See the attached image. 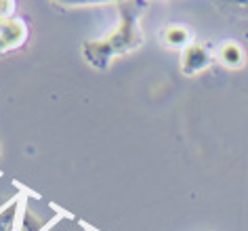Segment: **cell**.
<instances>
[{
    "mask_svg": "<svg viewBox=\"0 0 248 231\" xmlns=\"http://www.w3.org/2000/svg\"><path fill=\"white\" fill-rule=\"evenodd\" d=\"M118 11H120V23L108 36L99 40H89L82 45V57L95 70H105L114 57L135 51L143 42V34H141L139 26L141 4L122 2Z\"/></svg>",
    "mask_w": 248,
    "mask_h": 231,
    "instance_id": "obj_1",
    "label": "cell"
},
{
    "mask_svg": "<svg viewBox=\"0 0 248 231\" xmlns=\"http://www.w3.org/2000/svg\"><path fill=\"white\" fill-rule=\"evenodd\" d=\"M210 53L206 51V46L202 45H189L183 48L181 53V72L185 76H196V74L204 72L210 65Z\"/></svg>",
    "mask_w": 248,
    "mask_h": 231,
    "instance_id": "obj_3",
    "label": "cell"
},
{
    "mask_svg": "<svg viewBox=\"0 0 248 231\" xmlns=\"http://www.w3.org/2000/svg\"><path fill=\"white\" fill-rule=\"evenodd\" d=\"M219 57L227 67H240L244 63V53L235 42H225L219 51Z\"/></svg>",
    "mask_w": 248,
    "mask_h": 231,
    "instance_id": "obj_5",
    "label": "cell"
},
{
    "mask_svg": "<svg viewBox=\"0 0 248 231\" xmlns=\"http://www.w3.org/2000/svg\"><path fill=\"white\" fill-rule=\"evenodd\" d=\"M162 38L169 46H189V32L183 26H169L162 32Z\"/></svg>",
    "mask_w": 248,
    "mask_h": 231,
    "instance_id": "obj_4",
    "label": "cell"
},
{
    "mask_svg": "<svg viewBox=\"0 0 248 231\" xmlns=\"http://www.w3.org/2000/svg\"><path fill=\"white\" fill-rule=\"evenodd\" d=\"M15 202H11L7 206V210L0 212V231H13V221H15Z\"/></svg>",
    "mask_w": 248,
    "mask_h": 231,
    "instance_id": "obj_7",
    "label": "cell"
},
{
    "mask_svg": "<svg viewBox=\"0 0 248 231\" xmlns=\"http://www.w3.org/2000/svg\"><path fill=\"white\" fill-rule=\"evenodd\" d=\"M13 2H9V0H0V19H7V17H13Z\"/></svg>",
    "mask_w": 248,
    "mask_h": 231,
    "instance_id": "obj_8",
    "label": "cell"
},
{
    "mask_svg": "<svg viewBox=\"0 0 248 231\" xmlns=\"http://www.w3.org/2000/svg\"><path fill=\"white\" fill-rule=\"evenodd\" d=\"M28 40V26L19 17L0 19V55L15 51Z\"/></svg>",
    "mask_w": 248,
    "mask_h": 231,
    "instance_id": "obj_2",
    "label": "cell"
},
{
    "mask_svg": "<svg viewBox=\"0 0 248 231\" xmlns=\"http://www.w3.org/2000/svg\"><path fill=\"white\" fill-rule=\"evenodd\" d=\"M45 221L38 216V212L36 210H26V215H23V221H21V231H40L45 227Z\"/></svg>",
    "mask_w": 248,
    "mask_h": 231,
    "instance_id": "obj_6",
    "label": "cell"
}]
</instances>
